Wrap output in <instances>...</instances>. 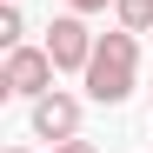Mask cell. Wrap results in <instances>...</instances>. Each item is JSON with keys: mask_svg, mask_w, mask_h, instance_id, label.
<instances>
[{"mask_svg": "<svg viewBox=\"0 0 153 153\" xmlns=\"http://www.w3.org/2000/svg\"><path fill=\"white\" fill-rule=\"evenodd\" d=\"M93 47H100V33L87 27V13H73V7L47 27V53H53V67H60V73H87Z\"/></svg>", "mask_w": 153, "mask_h": 153, "instance_id": "3", "label": "cell"}, {"mask_svg": "<svg viewBox=\"0 0 153 153\" xmlns=\"http://www.w3.org/2000/svg\"><path fill=\"white\" fill-rule=\"evenodd\" d=\"M67 7H73V13H107L113 0H67Z\"/></svg>", "mask_w": 153, "mask_h": 153, "instance_id": "8", "label": "cell"}, {"mask_svg": "<svg viewBox=\"0 0 153 153\" xmlns=\"http://www.w3.org/2000/svg\"><path fill=\"white\" fill-rule=\"evenodd\" d=\"M53 153H100L93 140H80V133H73V140H53Z\"/></svg>", "mask_w": 153, "mask_h": 153, "instance_id": "7", "label": "cell"}, {"mask_svg": "<svg viewBox=\"0 0 153 153\" xmlns=\"http://www.w3.org/2000/svg\"><path fill=\"white\" fill-rule=\"evenodd\" d=\"M27 40V20H20V7L7 0V7H0V47H20Z\"/></svg>", "mask_w": 153, "mask_h": 153, "instance_id": "6", "label": "cell"}, {"mask_svg": "<svg viewBox=\"0 0 153 153\" xmlns=\"http://www.w3.org/2000/svg\"><path fill=\"white\" fill-rule=\"evenodd\" d=\"M80 80H87V100L120 107V100L133 93V80H140V33H126V27L100 33V47H93V60H87Z\"/></svg>", "mask_w": 153, "mask_h": 153, "instance_id": "1", "label": "cell"}, {"mask_svg": "<svg viewBox=\"0 0 153 153\" xmlns=\"http://www.w3.org/2000/svg\"><path fill=\"white\" fill-rule=\"evenodd\" d=\"M7 153H33V146H7Z\"/></svg>", "mask_w": 153, "mask_h": 153, "instance_id": "9", "label": "cell"}, {"mask_svg": "<svg viewBox=\"0 0 153 153\" xmlns=\"http://www.w3.org/2000/svg\"><path fill=\"white\" fill-rule=\"evenodd\" d=\"M53 53L47 47H7V67H0V93H13V100H40V93H53Z\"/></svg>", "mask_w": 153, "mask_h": 153, "instance_id": "2", "label": "cell"}, {"mask_svg": "<svg viewBox=\"0 0 153 153\" xmlns=\"http://www.w3.org/2000/svg\"><path fill=\"white\" fill-rule=\"evenodd\" d=\"M113 20L126 33H153V0H113Z\"/></svg>", "mask_w": 153, "mask_h": 153, "instance_id": "5", "label": "cell"}, {"mask_svg": "<svg viewBox=\"0 0 153 153\" xmlns=\"http://www.w3.org/2000/svg\"><path fill=\"white\" fill-rule=\"evenodd\" d=\"M73 133H80V100H73V93H40L33 100V140H73Z\"/></svg>", "mask_w": 153, "mask_h": 153, "instance_id": "4", "label": "cell"}]
</instances>
